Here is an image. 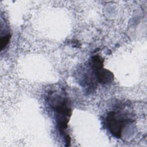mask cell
I'll return each mask as SVG.
<instances>
[{"instance_id": "2", "label": "cell", "mask_w": 147, "mask_h": 147, "mask_svg": "<svg viewBox=\"0 0 147 147\" xmlns=\"http://www.w3.org/2000/svg\"><path fill=\"white\" fill-rule=\"evenodd\" d=\"M133 122V120L127 115L114 111L109 112L106 118L108 129L111 134L117 138H121L123 129Z\"/></svg>"}, {"instance_id": "1", "label": "cell", "mask_w": 147, "mask_h": 147, "mask_svg": "<svg viewBox=\"0 0 147 147\" xmlns=\"http://www.w3.org/2000/svg\"><path fill=\"white\" fill-rule=\"evenodd\" d=\"M47 100L51 107L56 113L57 126L59 132L64 138L69 134L66 130L72 115L69 102L64 93L56 91H51L47 96Z\"/></svg>"}, {"instance_id": "4", "label": "cell", "mask_w": 147, "mask_h": 147, "mask_svg": "<svg viewBox=\"0 0 147 147\" xmlns=\"http://www.w3.org/2000/svg\"><path fill=\"white\" fill-rule=\"evenodd\" d=\"M11 35L10 33H7L5 36H2L0 39V46L1 51H3L9 44Z\"/></svg>"}, {"instance_id": "3", "label": "cell", "mask_w": 147, "mask_h": 147, "mask_svg": "<svg viewBox=\"0 0 147 147\" xmlns=\"http://www.w3.org/2000/svg\"><path fill=\"white\" fill-rule=\"evenodd\" d=\"M103 63L104 59L98 55L92 56L90 61L91 69L98 82L102 84H108L114 80V75L112 72L103 67Z\"/></svg>"}]
</instances>
